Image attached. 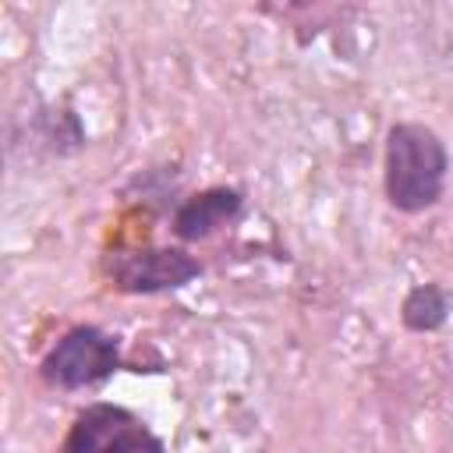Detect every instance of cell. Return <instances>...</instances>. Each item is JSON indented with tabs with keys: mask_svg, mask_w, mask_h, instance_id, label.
I'll use <instances>...</instances> for the list:
<instances>
[{
	"mask_svg": "<svg viewBox=\"0 0 453 453\" xmlns=\"http://www.w3.org/2000/svg\"><path fill=\"white\" fill-rule=\"evenodd\" d=\"M449 180V149L442 134L421 120H396L382 142V195L403 212L418 216L442 202Z\"/></svg>",
	"mask_w": 453,
	"mask_h": 453,
	"instance_id": "cell-1",
	"label": "cell"
},
{
	"mask_svg": "<svg viewBox=\"0 0 453 453\" xmlns=\"http://www.w3.org/2000/svg\"><path fill=\"white\" fill-rule=\"evenodd\" d=\"M103 276L117 294L149 297L195 283L202 276V262L177 244H145V248H117L103 258Z\"/></svg>",
	"mask_w": 453,
	"mask_h": 453,
	"instance_id": "cell-3",
	"label": "cell"
},
{
	"mask_svg": "<svg viewBox=\"0 0 453 453\" xmlns=\"http://www.w3.org/2000/svg\"><path fill=\"white\" fill-rule=\"evenodd\" d=\"M453 311V294L442 283H414L400 301V326L407 333H435Z\"/></svg>",
	"mask_w": 453,
	"mask_h": 453,
	"instance_id": "cell-6",
	"label": "cell"
},
{
	"mask_svg": "<svg viewBox=\"0 0 453 453\" xmlns=\"http://www.w3.org/2000/svg\"><path fill=\"white\" fill-rule=\"evenodd\" d=\"M241 212H244V191L230 188V184H212V188L188 195L173 209L170 230L180 244H195V241H205V237L226 230Z\"/></svg>",
	"mask_w": 453,
	"mask_h": 453,
	"instance_id": "cell-5",
	"label": "cell"
},
{
	"mask_svg": "<svg viewBox=\"0 0 453 453\" xmlns=\"http://www.w3.org/2000/svg\"><path fill=\"white\" fill-rule=\"evenodd\" d=\"M60 453H166V446L131 411L113 403H88L74 414Z\"/></svg>",
	"mask_w": 453,
	"mask_h": 453,
	"instance_id": "cell-4",
	"label": "cell"
},
{
	"mask_svg": "<svg viewBox=\"0 0 453 453\" xmlns=\"http://www.w3.org/2000/svg\"><path fill=\"white\" fill-rule=\"evenodd\" d=\"M124 365L120 357V336L92 326V322H78L71 329H64L53 347L42 354L39 361V379L50 389H88L99 386L103 379H110L117 368Z\"/></svg>",
	"mask_w": 453,
	"mask_h": 453,
	"instance_id": "cell-2",
	"label": "cell"
}]
</instances>
